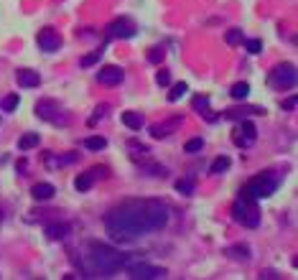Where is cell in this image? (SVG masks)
Listing matches in <instances>:
<instances>
[{
    "label": "cell",
    "mask_w": 298,
    "mask_h": 280,
    "mask_svg": "<svg viewBox=\"0 0 298 280\" xmlns=\"http://www.w3.org/2000/svg\"><path fill=\"white\" fill-rule=\"evenodd\" d=\"M263 112H265L263 107H230V110L222 112V117H225V120H242L247 115H263Z\"/></svg>",
    "instance_id": "obj_16"
},
{
    "label": "cell",
    "mask_w": 298,
    "mask_h": 280,
    "mask_svg": "<svg viewBox=\"0 0 298 280\" xmlns=\"http://www.w3.org/2000/svg\"><path fill=\"white\" fill-rule=\"evenodd\" d=\"M128 255L105 242H87L82 255V273L87 278H110L125 268Z\"/></svg>",
    "instance_id": "obj_2"
},
{
    "label": "cell",
    "mask_w": 298,
    "mask_h": 280,
    "mask_svg": "<svg viewBox=\"0 0 298 280\" xmlns=\"http://www.w3.org/2000/svg\"><path fill=\"white\" fill-rule=\"evenodd\" d=\"M237 132H242V135H234V145H250V143H255V138H258V127L252 125V123H247V120H242V125H240V130Z\"/></svg>",
    "instance_id": "obj_12"
},
{
    "label": "cell",
    "mask_w": 298,
    "mask_h": 280,
    "mask_svg": "<svg viewBox=\"0 0 298 280\" xmlns=\"http://www.w3.org/2000/svg\"><path fill=\"white\" fill-rule=\"evenodd\" d=\"M0 219H3V214H0Z\"/></svg>",
    "instance_id": "obj_37"
},
{
    "label": "cell",
    "mask_w": 298,
    "mask_h": 280,
    "mask_svg": "<svg viewBox=\"0 0 298 280\" xmlns=\"http://www.w3.org/2000/svg\"><path fill=\"white\" fill-rule=\"evenodd\" d=\"M230 94H232V99H237V102L247 99V94H250V84H247V82H237L232 90H230Z\"/></svg>",
    "instance_id": "obj_22"
},
{
    "label": "cell",
    "mask_w": 298,
    "mask_h": 280,
    "mask_svg": "<svg viewBox=\"0 0 298 280\" xmlns=\"http://www.w3.org/2000/svg\"><path fill=\"white\" fill-rule=\"evenodd\" d=\"M186 92H189L186 82H178V84H173V87H171V92H168V102H178V99H181Z\"/></svg>",
    "instance_id": "obj_25"
},
{
    "label": "cell",
    "mask_w": 298,
    "mask_h": 280,
    "mask_svg": "<svg viewBox=\"0 0 298 280\" xmlns=\"http://www.w3.org/2000/svg\"><path fill=\"white\" fill-rule=\"evenodd\" d=\"M36 41H38V49L46 51V54H54V51H59V46H62V36H59L54 28H41Z\"/></svg>",
    "instance_id": "obj_10"
},
{
    "label": "cell",
    "mask_w": 298,
    "mask_h": 280,
    "mask_svg": "<svg viewBox=\"0 0 298 280\" xmlns=\"http://www.w3.org/2000/svg\"><path fill=\"white\" fill-rule=\"evenodd\" d=\"M280 173H275V171H265V173H258L255 179H250L247 181V186L242 188V196H247V199H267V196H273L275 191H278V186H280Z\"/></svg>",
    "instance_id": "obj_3"
},
{
    "label": "cell",
    "mask_w": 298,
    "mask_h": 280,
    "mask_svg": "<svg viewBox=\"0 0 298 280\" xmlns=\"http://www.w3.org/2000/svg\"><path fill=\"white\" fill-rule=\"evenodd\" d=\"M135 23H132L130 18H117V21H112L107 28H105V36H107V41H115V38H120V41H125V38H132L135 36Z\"/></svg>",
    "instance_id": "obj_8"
},
{
    "label": "cell",
    "mask_w": 298,
    "mask_h": 280,
    "mask_svg": "<svg viewBox=\"0 0 298 280\" xmlns=\"http://www.w3.org/2000/svg\"><path fill=\"white\" fill-rule=\"evenodd\" d=\"M230 163H232V160H230L227 156H219V158L214 160V163H212V168H209V171H212V173H225V171L230 168Z\"/></svg>",
    "instance_id": "obj_27"
},
{
    "label": "cell",
    "mask_w": 298,
    "mask_h": 280,
    "mask_svg": "<svg viewBox=\"0 0 298 280\" xmlns=\"http://www.w3.org/2000/svg\"><path fill=\"white\" fill-rule=\"evenodd\" d=\"M107 176V168H102V166H95V168H89L87 173H79L77 176V181H74V188L77 191H89L95 186L97 179H105Z\"/></svg>",
    "instance_id": "obj_9"
},
{
    "label": "cell",
    "mask_w": 298,
    "mask_h": 280,
    "mask_svg": "<svg viewBox=\"0 0 298 280\" xmlns=\"http://www.w3.org/2000/svg\"><path fill=\"white\" fill-rule=\"evenodd\" d=\"M245 49H247L250 54H260V51H263V41H260V38H250V41H245Z\"/></svg>",
    "instance_id": "obj_34"
},
{
    "label": "cell",
    "mask_w": 298,
    "mask_h": 280,
    "mask_svg": "<svg viewBox=\"0 0 298 280\" xmlns=\"http://www.w3.org/2000/svg\"><path fill=\"white\" fill-rule=\"evenodd\" d=\"M16 79H18L21 87H38L41 84L38 71H31V69H18L16 71Z\"/></svg>",
    "instance_id": "obj_19"
},
{
    "label": "cell",
    "mask_w": 298,
    "mask_h": 280,
    "mask_svg": "<svg viewBox=\"0 0 298 280\" xmlns=\"http://www.w3.org/2000/svg\"><path fill=\"white\" fill-rule=\"evenodd\" d=\"M194 107H197V110H204L206 120H214V117L209 115V110H206V107H209V97H194Z\"/></svg>",
    "instance_id": "obj_29"
},
{
    "label": "cell",
    "mask_w": 298,
    "mask_h": 280,
    "mask_svg": "<svg viewBox=\"0 0 298 280\" xmlns=\"http://www.w3.org/2000/svg\"><path fill=\"white\" fill-rule=\"evenodd\" d=\"M84 148H87V151H105V148H107V140L99 138V135H92V138L84 140Z\"/></svg>",
    "instance_id": "obj_23"
},
{
    "label": "cell",
    "mask_w": 298,
    "mask_h": 280,
    "mask_svg": "<svg viewBox=\"0 0 298 280\" xmlns=\"http://www.w3.org/2000/svg\"><path fill=\"white\" fill-rule=\"evenodd\" d=\"M225 255H230L234 262H250L252 260V249L247 247V245H230L227 249H225Z\"/></svg>",
    "instance_id": "obj_15"
},
{
    "label": "cell",
    "mask_w": 298,
    "mask_h": 280,
    "mask_svg": "<svg viewBox=\"0 0 298 280\" xmlns=\"http://www.w3.org/2000/svg\"><path fill=\"white\" fill-rule=\"evenodd\" d=\"M18 102H21L18 94H8V97L3 99V110H5V112H13V110L18 107Z\"/></svg>",
    "instance_id": "obj_32"
},
{
    "label": "cell",
    "mask_w": 298,
    "mask_h": 280,
    "mask_svg": "<svg viewBox=\"0 0 298 280\" xmlns=\"http://www.w3.org/2000/svg\"><path fill=\"white\" fill-rule=\"evenodd\" d=\"M232 219H234L237 224L247 227V229H255L260 224V209H258L255 199H247V196L237 199L232 204Z\"/></svg>",
    "instance_id": "obj_4"
},
{
    "label": "cell",
    "mask_w": 298,
    "mask_h": 280,
    "mask_svg": "<svg viewBox=\"0 0 298 280\" xmlns=\"http://www.w3.org/2000/svg\"><path fill=\"white\" fill-rule=\"evenodd\" d=\"M296 79H298V74H296L293 64H278L270 71V84L275 87V90H293Z\"/></svg>",
    "instance_id": "obj_7"
},
{
    "label": "cell",
    "mask_w": 298,
    "mask_h": 280,
    "mask_svg": "<svg viewBox=\"0 0 298 280\" xmlns=\"http://www.w3.org/2000/svg\"><path fill=\"white\" fill-rule=\"evenodd\" d=\"M38 143H41V135H38V132H26V135L18 140V148H21V151H31V148H36Z\"/></svg>",
    "instance_id": "obj_21"
},
{
    "label": "cell",
    "mask_w": 298,
    "mask_h": 280,
    "mask_svg": "<svg viewBox=\"0 0 298 280\" xmlns=\"http://www.w3.org/2000/svg\"><path fill=\"white\" fill-rule=\"evenodd\" d=\"M123 123L130 127V130H140L143 127V115L140 112H123Z\"/></svg>",
    "instance_id": "obj_20"
},
{
    "label": "cell",
    "mask_w": 298,
    "mask_h": 280,
    "mask_svg": "<svg viewBox=\"0 0 298 280\" xmlns=\"http://www.w3.org/2000/svg\"><path fill=\"white\" fill-rule=\"evenodd\" d=\"M163 56H166V51H163L161 46H153L151 51H148V62H151V64H161Z\"/></svg>",
    "instance_id": "obj_30"
},
{
    "label": "cell",
    "mask_w": 298,
    "mask_h": 280,
    "mask_svg": "<svg viewBox=\"0 0 298 280\" xmlns=\"http://www.w3.org/2000/svg\"><path fill=\"white\" fill-rule=\"evenodd\" d=\"M143 171H145L148 176H158V179H166V176H168V171L163 168V166H145Z\"/></svg>",
    "instance_id": "obj_33"
},
{
    "label": "cell",
    "mask_w": 298,
    "mask_h": 280,
    "mask_svg": "<svg viewBox=\"0 0 298 280\" xmlns=\"http://www.w3.org/2000/svg\"><path fill=\"white\" fill-rule=\"evenodd\" d=\"M102 54H105V51H102V49H97V51H92V54H87V56H82V66L84 69H89V66H95L97 62H99V59H102Z\"/></svg>",
    "instance_id": "obj_26"
},
{
    "label": "cell",
    "mask_w": 298,
    "mask_h": 280,
    "mask_svg": "<svg viewBox=\"0 0 298 280\" xmlns=\"http://www.w3.org/2000/svg\"><path fill=\"white\" fill-rule=\"evenodd\" d=\"M178 125H181V117H171L168 123H158V125H153V127H151V135H153L156 140L168 138V135H171V130H176Z\"/></svg>",
    "instance_id": "obj_14"
},
{
    "label": "cell",
    "mask_w": 298,
    "mask_h": 280,
    "mask_svg": "<svg viewBox=\"0 0 298 280\" xmlns=\"http://www.w3.org/2000/svg\"><path fill=\"white\" fill-rule=\"evenodd\" d=\"M156 82H158L161 87H168V84H171V71H168V69H161L158 74H156Z\"/></svg>",
    "instance_id": "obj_35"
},
{
    "label": "cell",
    "mask_w": 298,
    "mask_h": 280,
    "mask_svg": "<svg viewBox=\"0 0 298 280\" xmlns=\"http://www.w3.org/2000/svg\"><path fill=\"white\" fill-rule=\"evenodd\" d=\"M33 110H36V115L41 117V120H46V123H51V125H66V123H69L66 110L59 105L56 99H38Z\"/></svg>",
    "instance_id": "obj_5"
},
{
    "label": "cell",
    "mask_w": 298,
    "mask_h": 280,
    "mask_svg": "<svg viewBox=\"0 0 298 280\" xmlns=\"http://www.w3.org/2000/svg\"><path fill=\"white\" fill-rule=\"evenodd\" d=\"M54 194H56V186L54 184H46V181H41V184H36L31 188V196L36 201H49V199H54Z\"/></svg>",
    "instance_id": "obj_17"
},
{
    "label": "cell",
    "mask_w": 298,
    "mask_h": 280,
    "mask_svg": "<svg viewBox=\"0 0 298 280\" xmlns=\"http://www.w3.org/2000/svg\"><path fill=\"white\" fill-rule=\"evenodd\" d=\"M46 237L51 240V242H62V240H66L69 234H71V224H59V222H54V224H46Z\"/></svg>",
    "instance_id": "obj_13"
},
{
    "label": "cell",
    "mask_w": 298,
    "mask_h": 280,
    "mask_svg": "<svg viewBox=\"0 0 298 280\" xmlns=\"http://www.w3.org/2000/svg\"><path fill=\"white\" fill-rule=\"evenodd\" d=\"M176 191L184 196H191L197 191V184H194V179H181V181H176Z\"/></svg>",
    "instance_id": "obj_24"
},
{
    "label": "cell",
    "mask_w": 298,
    "mask_h": 280,
    "mask_svg": "<svg viewBox=\"0 0 298 280\" xmlns=\"http://www.w3.org/2000/svg\"><path fill=\"white\" fill-rule=\"evenodd\" d=\"M125 270L132 280H158V278H166V270L158 268V265H148L145 260H138V257H132L128 265H125Z\"/></svg>",
    "instance_id": "obj_6"
},
{
    "label": "cell",
    "mask_w": 298,
    "mask_h": 280,
    "mask_svg": "<svg viewBox=\"0 0 298 280\" xmlns=\"http://www.w3.org/2000/svg\"><path fill=\"white\" fill-rule=\"evenodd\" d=\"M77 153H66V156H54V153H49L46 156V166H51V168H62V166H71V163H77Z\"/></svg>",
    "instance_id": "obj_18"
},
{
    "label": "cell",
    "mask_w": 298,
    "mask_h": 280,
    "mask_svg": "<svg viewBox=\"0 0 298 280\" xmlns=\"http://www.w3.org/2000/svg\"><path fill=\"white\" fill-rule=\"evenodd\" d=\"M296 105H298V97L296 94H291L286 102H283V110H288V112H293L296 110Z\"/></svg>",
    "instance_id": "obj_36"
},
{
    "label": "cell",
    "mask_w": 298,
    "mask_h": 280,
    "mask_svg": "<svg viewBox=\"0 0 298 280\" xmlns=\"http://www.w3.org/2000/svg\"><path fill=\"white\" fill-rule=\"evenodd\" d=\"M201 148H204V140H201V138H191V140L184 145V151H186V153H199Z\"/></svg>",
    "instance_id": "obj_31"
},
{
    "label": "cell",
    "mask_w": 298,
    "mask_h": 280,
    "mask_svg": "<svg viewBox=\"0 0 298 280\" xmlns=\"http://www.w3.org/2000/svg\"><path fill=\"white\" fill-rule=\"evenodd\" d=\"M242 31H240V28H230V31L225 33V41L230 43V46H237V43H242Z\"/></svg>",
    "instance_id": "obj_28"
},
{
    "label": "cell",
    "mask_w": 298,
    "mask_h": 280,
    "mask_svg": "<svg viewBox=\"0 0 298 280\" xmlns=\"http://www.w3.org/2000/svg\"><path fill=\"white\" fill-rule=\"evenodd\" d=\"M168 204L161 199H125L105 214V229L115 242L130 245L168 224Z\"/></svg>",
    "instance_id": "obj_1"
},
{
    "label": "cell",
    "mask_w": 298,
    "mask_h": 280,
    "mask_svg": "<svg viewBox=\"0 0 298 280\" xmlns=\"http://www.w3.org/2000/svg\"><path fill=\"white\" fill-rule=\"evenodd\" d=\"M123 79H125L123 66H115V64L102 66V69L97 71V82H99V84H105V87H115V84H120Z\"/></svg>",
    "instance_id": "obj_11"
}]
</instances>
